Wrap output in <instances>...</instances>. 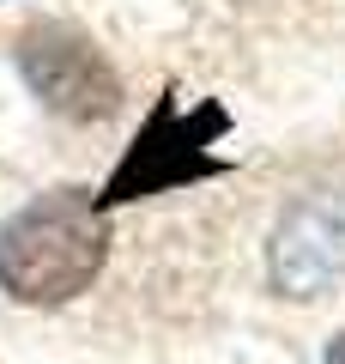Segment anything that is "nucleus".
Segmentation results:
<instances>
[{
    "label": "nucleus",
    "mask_w": 345,
    "mask_h": 364,
    "mask_svg": "<svg viewBox=\"0 0 345 364\" xmlns=\"http://www.w3.org/2000/svg\"><path fill=\"white\" fill-rule=\"evenodd\" d=\"M109 261V213L91 188H49L0 231V286L18 304H67Z\"/></svg>",
    "instance_id": "1"
},
{
    "label": "nucleus",
    "mask_w": 345,
    "mask_h": 364,
    "mask_svg": "<svg viewBox=\"0 0 345 364\" xmlns=\"http://www.w3.org/2000/svg\"><path fill=\"white\" fill-rule=\"evenodd\" d=\"M267 273L279 298H321L345 279V200L309 195L279 219L267 249Z\"/></svg>",
    "instance_id": "4"
},
{
    "label": "nucleus",
    "mask_w": 345,
    "mask_h": 364,
    "mask_svg": "<svg viewBox=\"0 0 345 364\" xmlns=\"http://www.w3.org/2000/svg\"><path fill=\"white\" fill-rule=\"evenodd\" d=\"M18 73L43 97V109H55L67 122H103L121 109V79H115L109 55L61 18L18 31Z\"/></svg>",
    "instance_id": "3"
},
{
    "label": "nucleus",
    "mask_w": 345,
    "mask_h": 364,
    "mask_svg": "<svg viewBox=\"0 0 345 364\" xmlns=\"http://www.w3.org/2000/svg\"><path fill=\"white\" fill-rule=\"evenodd\" d=\"M230 128L224 104H194L182 109L176 97L164 91V104L146 116V128L133 134L128 158L115 164V176L103 182L97 213H115L121 200H146V195H170V188H188V182L224 176V158L212 152V140Z\"/></svg>",
    "instance_id": "2"
},
{
    "label": "nucleus",
    "mask_w": 345,
    "mask_h": 364,
    "mask_svg": "<svg viewBox=\"0 0 345 364\" xmlns=\"http://www.w3.org/2000/svg\"><path fill=\"white\" fill-rule=\"evenodd\" d=\"M327 364H345V334H339V340L327 346Z\"/></svg>",
    "instance_id": "5"
}]
</instances>
